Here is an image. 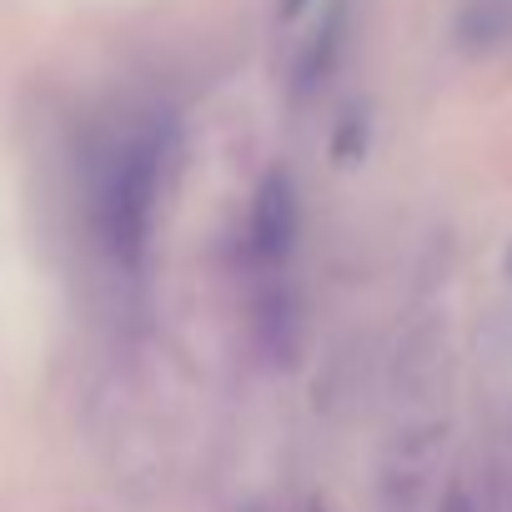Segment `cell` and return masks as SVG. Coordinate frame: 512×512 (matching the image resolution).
<instances>
[{"instance_id": "6da1fadb", "label": "cell", "mask_w": 512, "mask_h": 512, "mask_svg": "<svg viewBox=\"0 0 512 512\" xmlns=\"http://www.w3.org/2000/svg\"><path fill=\"white\" fill-rule=\"evenodd\" d=\"M287 11H302V0H287Z\"/></svg>"}]
</instances>
